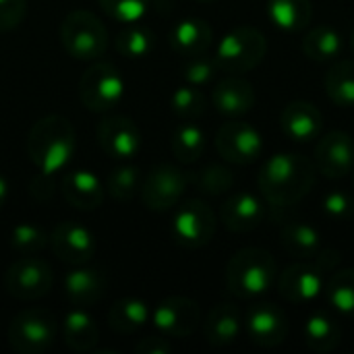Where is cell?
<instances>
[{
  "instance_id": "1",
  "label": "cell",
  "mask_w": 354,
  "mask_h": 354,
  "mask_svg": "<svg viewBox=\"0 0 354 354\" xmlns=\"http://www.w3.org/2000/svg\"><path fill=\"white\" fill-rule=\"evenodd\" d=\"M317 168L303 153H276L259 170L257 183L270 205L286 207L299 203L315 185Z\"/></svg>"
},
{
  "instance_id": "2",
  "label": "cell",
  "mask_w": 354,
  "mask_h": 354,
  "mask_svg": "<svg viewBox=\"0 0 354 354\" xmlns=\"http://www.w3.org/2000/svg\"><path fill=\"white\" fill-rule=\"evenodd\" d=\"M77 145L75 127L66 116L48 114L33 122L27 133V156L39 174L60 172L73 158Z\"/></svg>"
},
{
  "instance_id": "3",
  "label": "cell",
  "mask_w": 354,
  "mask_h": 354,
  "mask_svg": "<svg viewBox=\"0 0 354 354\" xmlns=\"http://www.w3.org/2000/svg\"><path fill=\"white\" fill-rule=\"evenodd\" d=\"M276 274L278 263L270 251L247 247L230 257L226 266V284L234 297L253 299L274 286Z\"/></svg>"
},
{
  "instance_id": "4",
  "label": "cell",
  "mask_w": 354,
  "mask_h": 354,
  "mask_svg": "<svg viewBox=\"0 0 354 354\" xmlns=\"http://www.w3.org/2000/svg\"><path fill=\"white\" fill-rule=\"evenodd\" d=\"M266 52H268L266 35L257 27L241 25V27H234L232 31H228L220 39V44L216 48L214 62H216L218 71L241 75V73H249L257 64H261V60L266 58Z\"/></svg>"
},
{
  "instance_id": "5",
  "label": "cell",
  "mask_w": 354,
  "mask_h": 354,
  "mask_svg": "<svg viewBox=\"0 0 354 354\" xmlns=\"http://www.w3.org/2000/svg\"><path fill=\"white\" fill-rule=\"evenodd\" d=\"M108 31L89 10H73L60 23V44L75 60H97L108 50Z\"/></svg>"
},
{
  "instance_id": "6",
  "label": "cell",
  "mask_w": 354,
  "mask_h": 354,
  "mask_svg": "<svg viewBox=\"0 0 354 354\" xmlns=\"http://www.w3.org/2000/svg\"><path fill=\"white\" fill-rule=\"evenodd\" d=\"M56 317L46 309H25L8 326V344L19 354L46 353L56 338Z\"/></svg>"
},
{
  "instance_id": "7",
  "label": "cell",
  "mask_w": 354,
  "mask_h": 354,
  "mask_svg": "<svg viewBox=\"0 0 354 354\" xmlns=\"http://www.w3.org/2000/svg\"><path fill=\"white\" fill-rule=\"evenodd\" d=\"M124 95V79L110 62L91 64L79 81V97L89 112H108Z\"/></svg>"
},
{
  "instance_id": "8",
  "label": "cell",
  "mask_w": 354,
  "mask_h": 354,
  "mask_svg": "<svg viewBox=\"0 0 354 354\" xmlns=\"http://www.w3.org/2000/svg\"><path fill=\"white\" fill-rule=\"evenodd\" d=\"M52 268L35 257L25 255L8 266L4 274V288L17 301H37L52 290Z\"/></svg>"
},
{
  "instance_id": "9",
  "label": "cell",
  "mask_w": 354,
  "mask_h": 354,
  "mask_svg": "<svg viewBox=\"0 0 354 354\" xmlns=\"http://www.w3.org/2000/svg\"><path fill=\"white\" fill-rule=\"evenodd\" d=\"M216 216L205 201L191 199L183 203L172 220V236L185 249H201L216 234Z\"/></svg>"
},
{
  "instance_id": "10",
  "label": "cell",
  "mask_w": 354,
  "mask_h": 354,
  "mask_svg": "<svg viewBox=\"0 0 354 354\" xmlns=\"http://www.w3.org/2000/svg\"><path fill=\"white\" fill-rule=\"evenodd\" d=\"M189 185V176L170 164H158L141 183V201L151 212H166L178 205Z\"/></svg>"
},
{
  "instance_id": "11",
  "label": "cell",
  "mask_w": 354,
  "mask_h": 354,
  "mask_svg": "<svg viewBox=\"0 0 354 354\" xmlns=\"http://www.w3.org/2000/svg\"><path fill=\"white\" fill-rule=\"evenodd\" d=\"M216 149L226 162L247 166L261 158L263 139L255 127L232 118L230 122H224L220 127L216 135Z\"/></svg>"
},
{
  "instance_id": "12",
  "label": "cell",
  "mask_w": 354,
  "mask_h": 354,
  "mask_svg": "<svg viewBox=\"0 0 354 354\" xmlns=\"http://www.w3.org/2000/svg\"><path fill=\"white\" fill-rule=\"evenodd\" d=\"M326 268L313 261L288 266L278 276V292L292 305H307L317 301L326 290Z\"/></svg>"
},
{
  "instance_id": "13",
  "label": "cell",
  "mask_w": 354,
  "mask_h": 354,
  "mask_svg": "<svg viewBox=\"0 0 354 354\" xmlns=\"http://www.w3.org/2000/svg\"><path fill=\"white\" fill-rule=\"evenodd\" d=\"M280 245L290 257L301 259V261L319 263L326 270H334L340 261L338 253L328 249L324 245L322 234L309 224L292 222V224L284 226L282 234H280Z\"/></svg>"
},
{
  "instance_id": "14",
  "label": "cell",
  "mask_w": 354,
  "mask_h": 354,
  "mask_svg": "<svg viewBox=\"0 0 354 354\" xmlns=\"http://www.w3.org/2000/svg\"><path fill=\"white\" fill-rule=\"evenodd\" d=\"M151 322L168 338H189L201 324V309L193 299L168 297L151 309Z\"/></svg>"
},
{
  "instance_id": "15",
  "label": "cell",
  "mask_w": 354,
  "mask_h": 354,
  "mask_svg": "<svg viewBox=\"0 0 354 354\" xmlns=\"http://www.w3.org/2000/svg\"><path fill=\"white\" fill-rule=\"evenodd\" d=\"M315 168L330 180L344 178L354 170V141L344 131H330L315 147Z\"/></svg>"
},
{
  "instance_id": "16",
  "label": "cell",
  "mask_w": 354,
  "mask_h": 354,
  "mask_svg": "<svg viewBox=\"0 0 354 354\" xmlns=\"http://www.w3.org/2000/svg\"><path fill=\"white\" fill-rule=\"evenodd\" d=\"M50 247L60 261L71 266H83L91 261L97 251L91 230L77 222H60L50 234Z\"/></svg>"
},
{
  "instance_id": "17",
  "label": "cell",
  "mask_w": 354,
  "mask_h": 354,
  "mask_svg": "<svg viewBox=\"0 0 354 354\" xmlns=\"http://www.w3.org/2000/svg\"><path fill=\"white\" fill-rule=\"evenodd\" d=\"M97 143L102 151L116 160L135 158L141 147V133L133 118L114 114L97 124Z\"/></svg>"
},
{
  "instance_id": "18",
  "label": "cell",
  "mask_w": 354,
  "mask_h": 354,
  "mask_svg": "<svg viewBox=\"0 0 354 354\" xmlns=\"http://www.w3.org/2000/svg\"><path fill=\"white\" fill-rule=\"evenodd\" d=\"M247 334L253 344L261 348H276L288 338V322L280 307L272 303H259L251 307L247 315Z\"/></svg>"
},
{
  "instance_id": "19",
  "label": "cell",
  "mask_w": 354,
  "mask_h": 354,
  "mask_svg": "<svg viewBox=\"0 0 354 354\" xmlns=\"http://www.w3.org/2000/svg\"><path fill=\"white\" fill-rule=\"evenodd\" d=\"M280 127L286 137H290L297 143H307L313 139H319L324 133V114L322 110L307 102V100H295L288 102L280 114Z\"/></svg>"
},
{
  "instance_id": "20",
  "label": "cell",
  "mask_w": 354,
  "mask_h": 354,
  "mask_svg": "<svg viewBox=\"0 0 354 354\" xmlns=\"http://www.w3.org/2000/svg\"><path fill=\"white\" fill-rule=\"evenodd\" d=\"M220 220L230 232H251L259 228L266 220V205L263 201L253 195V193H234L230 195L222 209H220Z\"/></svg>"
},
{
  "instance_id": "21",
  "label": "cell",
  "mask_w": 354,
  "mask_h": 354,
  "mask_svg": "<svg viewBox=\"0 0 354 354\" xmlns=\"http://www.w3.org/2000/svg\"><path fill=\"white\" fill-rule=\"evenodd\" d=\"M212 102L220 114L228 118H241L253 110L257 102V93H255V87L247 79L232 75V77L222 79L214 87Z\"/></svg>"
},
{
  "instance_id": "22",
  "label": "cell",
  "mask_w": 354,
  "mask_h": 354,
  "mask_svg": "<svg viewBox=\"0 0 354 354\" xmlns=\"http://www.w3.org/2000/svg\"><path fill=\"white\" fill-rule=\"evenodd\" d=\"M104 185L89 170H71L62 178V195L75 209L93 212L104 203Z\"/></svg>"
},
{
  "instance_id": "23",
  "label": "cell",
  "mask_w": 354,
  "mask_h": 354,
  "mask_svg": "<svg viewBox=\"0 0 354 354\" xmlns=\"http://www.w3.org/2000/svg\"><path fill=\"white\" fill-rule=\"evenodd\" d=\"M106 292V278L93 268H75L64 276V295L73 307L89 309L102 301Z\"/></svg>"
},
{
  "instance_id": "24",
  "label": "cell",
  "mask_w": 354,
  "mask_h": 354,
  "mask_svg": "<svg viewBox=\"0 0 354 354\" xmlns=\"http://www.w3.org/2000/svg\"><path fill=\"white\" fill-rule=\"evenodd\" d=\"M212 27L203 19H183L170 31V46L183 58L205 54L212 46Z\"/></svg>"
},
{
  "instance_id": "25",
  "label": "cell",
  "mask_w": 354,
  "mask_h": 354,
  "mask_svg": "<svg viewBox=\"0 0 354 354\" xmlns=\"http://www.w3.org/2000/svg\"><path fill=\"white\" fill-rule=\"evenodd\" d=\"M241 330H243L241 311H239L236 305H230V303L216 305L209 311V315L205 319V326H203L205 340L212 346H218V348L232 344L241 336Z\"/></svg>"
},
{
  "instance_id": "26",
  "label": "cell",
  "mask_w": 354,
  "mask_h": 354,
  "mask_svg": "<svg viewBox=\"0 0 354 354\" xmlns=\"http://www.w3.org/2000/svg\"><path fill=\"white\" fill-rule=\"evenodd\" d=\"M62 340L73 353H89L97 344V326L83 307H73L62 319Z\"/></svg>"
},
{
  "instance_id": "27",
  "label": "cell",
  "mask_w": 354,
  "mask_h": 354,
  "mask_svg": "<svg viewBox=\"0 0 354 354\" xmlns=\"http://www.w3.org/2000/svg\"><path fill=\"white\" fill-rule=\"evenodd\" d=\"M151 319V309L141 299H120L108 311V326L120 336H131L139 332Z\"/></svg>"
},
{
  "instance_id": "28",
  "label": "cell",
  "mask_w": 354,
  "mask_h": 354,
  "mask_svg": "<svg viewBox=\"0 0 354 354\" xmlns=\"http://www.w3.org/2000/svg\"><path fill=\"white\" fill-rule=\"evenodd\" d=\"M303 336H305V344L313 351V353L328 354L336 351L342 342V328L340 324L328 315V313H313L305 328H303Z\"/></svg>"
},
{
  "instance_id": "29",
  "label": "cell",
  "mask_w": 354,
  "mask_h": 354,
  "mask_svg": "<svg viewBox=\"0 0 354 354\" xmlns=\"http://www.w3.org/2000/svg\"><path fill=\"white\" fill-rule=\"evenodd\" d=\"M268 15L284 31H303L313 17L311 0H268Z\"/></svg>"
},
{
  "instance_id": "30",
  "label": "cell",
  "mask_w": 354,
  "mask_h": 354,
  "mask_svg": "<svg viewBox=\"0 0 354 354\" xmlns=\"http://www.w3.org/2000/svg\"><path fill=\"white\" fill-rule=\"evenodd\" d=\"M344 48V37L332 25L313 27L303 39V52L313 62H328L340 56Z\"/></svg>"
},
{
  "instance_id": "31",
  "label": "cell",
  "mask_w": 354,
  "mask_h": 354,
  "mask_svg": "<svg viewBox=\"0 0 354 354\" xmlns=\"http://www.w3.org/2000/svg\"><path fill=\"white\" fill-rule=\"evenodd\" d=\"M326 93L328 97L340 106V108H353L354 106V60H340L336 62L326 79Z\"/></svg>"
},
{
  "instance_id": "32",
  "label": "cell",
  "mask_w": 354,
  "mask_h": 354,
  "mask_svg": "<svg viewBox=\"0 0 354 354\" xmlns=\"http://www.w3.org/2000/svg\"><path fill=\"white\" fill-rule=\"evenodd\" d=\"M153 44H156L153 31L141 23L124 25L114 39V48L124 58H145L153 50Z\"/></svg>"
},
{
  "instance_id": "33",
  "label": "cell",
  "mask_w": 354,
  "mask_h": 354,
  "mask_svg": "<svg viewBox=\"0 0 354 354\" xmlns=\"http://www.w3.org/2000/svg\"><path fill=\"white\" fill-rule=\"evenodd\" d=\"M205 133L193 124V122H185L180 124L174 133H172V139H170V149L174 153V158L180 162V164H193L197 162L203 151H205Z\"/></svg>"
},
{
  "instance_id": "34",
  "label": "cell",
  "mask_w": 354,
  "mask_h": 354,
  "mask_svg": "<svg viewBox=\"0 0 354 354\" xmlns=\"http://www.w3.org/2000/svg\"><path fill=\"white\" fill-rule=\"evenodd\" d=\"M334 311L344 317H354V270H340L328 282L324 290Z\"/></svg>"
},
{
  "instance_id": "35",
  "label": "cell",
  "mask_w": 354,
  "mask_h": 354,
  "mask_svg": "<svg viewBox=\"0 0 354 354\" xmlns=\"http://www.w3.org/2000/svg\"><path fill=\"white\" fill-rule=\"evenodd\" d=\"M141 170L137 166H120L116 170L110 172L108 183H106V191L110 193L112 199L116 201H131L139 191H141Z\"/></svg>"
},
{
  "instance_id": "36",
  "label": "cell",
  "mask_w": 354,
  "mask_h": 354,
  "mask_svg": "<svg viewBox=\"0 0 354 354\" xmlns=\"http://www.w3.org/2000/svg\"><path fill=\"white\" fill-rule=\"evenodd\" d=\"M48 243L50 236L35 224H17L10 230V249L19 253V257L37 255L46 249Z\"/></svg>"
},
{
  "instance_id": "37",
  "label": "cell",
  "mask_w": 354,
  "mask_h": 354,
  "mask_svg": "<svg viewBox=\"0 0 354 354\" xmlns=\"http://www.w3.org/2000/svg\"><path fill=\"white\" fill-rule=\"evenodd\" d=\"M193 183L195 187L205 193V195H212V197H218V195H224L226 191L232 189L234 185V174L230 168L226 166H220V164H209L205 168H201L195 176H193Z\"/></svg>"
},
{
  "instance_id": "38",
  "label": "cell",
  "mask_w": 354,
  "mask_h": 354,
  "mask_svg": "<svg viewBox=\"0 0 354 354\" xmlns=\"http://www.w3.org/2000/svg\"><path fill=\"white\" fill-rule=\"evenodd\" d=\"M170 108L183 120H197L205 112V95L195 85H183L172 93Z\"/></svg>"
},
{
  "instance_id": "39",
  "label": "cell",
  "mask_w": 354,
  "mask_h": 354,
  "mask_svg": "<svg viewBox=\"0 0 354 354\" xmlns=\"http://www.w3.org/2000/svg\"><path fill=\"white\" fill-rule=\"evenodd\" d=\"M100 8L116 23H141L151 6V0H97Z\"/></svg>"
},
{
  "instance_id": "40",
  "label": "cell",
  "mask_w": 354,
  "mask_h": 354,
  "mask_svg": "<svg viewBox=\"0 0 354 354\" xmlns=\"http://www.w3.org/2000/svg\"><path fill=\"white\" fill-rule=\"evenodd\" d=\"M187 62L183 64V79L187 81V85H195L201 87L205 83H209L218 71L214 58H205L201 56H193V58H185Z\"/></svg>"
},
{
  "instance_id": "41",
  "label": "cell",
  "mask_w": 354,
  "mask_h": 354,
  "mask_svg": "<svg viewBox=\"0 0 354 354\" xmlns=\"http://www.w3.org/2000/svg\"><path fill=\"white\" fill-rule=\"evenodd\" d=\"M322 207L332 220H340V222L351 220L354 216V195L346 191H338V189L330 191L322 199Z\"/></svg>"
},
{
  "instance_id": "42",
  "label": "cell",
  "mask_w": 354,
  "mask_h": 354,
  "mask_svg": "<svg viewBox=\"0 0 354 354\" xmlns=\"http://www.w3.org/2000/svg\"><path fill=\"white\" fill-rule=\"evenodd\" d=\"M27 12V0H0V33L17 29Z\"/></svg>"
},
{
  "instance_id": "43",
  "label": "cell",
  "mask_w": 354,
  "mask_h": 354,
  "mask_svg": "<svg viewBox=\"0 0 354 354\" xmlns=\"http://www.w3.org/2000/svg\"><path fill=\"white\" fill-rule=\"evenodd\" d=\"M135 351L139 354H168L172 353V344L168 342V336L156 334V336H147L139 340Z\"/></svg>"
},
{
  "instance_id": "44",
  "label": "cell",
  "mask_w": 354,
  "mask_h": 354,
  "mask_svg": "<svg viewBox=\"0 0 354 354\" xmlns=\"http://www.w3.org/2000/svg\"><path fill=\"white\" fill-rule=\"evenodd\" d=\"M31 193L39 199V201H48L52 197V176L48 174H39L35 178V183L31 185Z\"/></svg>"
},
{
  "instance_id": "45",
  "label": "cell",
  "mask_w": 354,
  "mask_h": 354,
  "mask_svg": "<svg viewBox=\"0 0 354 354\" xmlns=\"http://www.w3.org/2000/svg\"><path fill=\"white\" fill-rule=\"evenodd\" d=\"M6 197H8V185H6L4 176H0V207L4 205Z\"/></svg>"
},
{
  "instance_id": "46",
  "label": "cell",
  "mask_w": 354,
  "mask_h": 354,
  "mask_svg": "<svg viewBox=\"0 0 354 354\" xmlns=\"http://www.w3.org/2000/svg\"><path fill=\"white\" fill-rule=\"evenodd\" d=\"M351 46H353V52H354V29H353V35H351Z\"/></svg>"
},
{
  "instance_id": "47",
  "label": "cell",
  "mask_w": 354,
  "mask_h": 354,
  "mask_svg": "<svg viewBox=\"0 0 354 354\" xmlns=\"http://www.w3.org/2000/svg\"><path fill=\"white\" fill-rule=\"evenodd\" d=\"M197 2H216V0H197Z\"/></svg>"
},
{
  "instance_id": "48",
  "label": "cell",
  "mask_w": 354,
  "mask_h": 354,
  "mask_svg": "<svg viewBox=\"0 0 354 354\" xmlns=\"http://www.w3.org/2000/svg\"><path fill=\"white\" fill-rule=\"evenodd\" d=\"M353 172H354V170H353Z\"/></svg>"
}]
</instances>
